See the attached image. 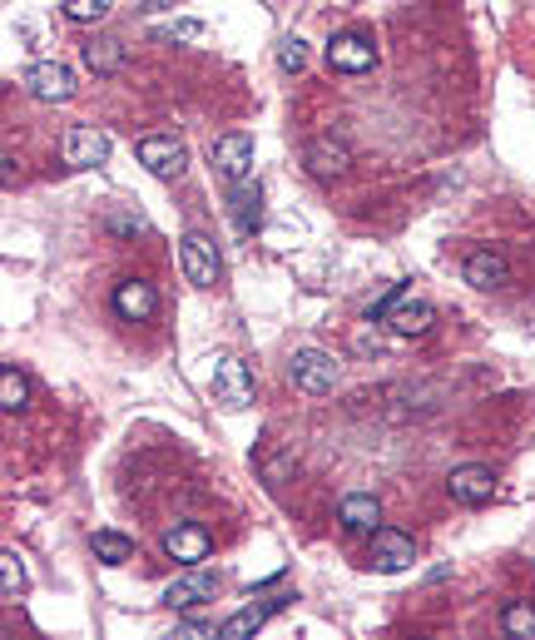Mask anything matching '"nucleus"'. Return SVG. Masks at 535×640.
Listing matches in <instances>:
<instances>
[{
    "label": "nucleus",
    "mask_w": 535,
    "mask_h": 640,
    "mask_svg": "<svg viewBox=\"0 0 535 640\" xmlns=\"http://www.w3.org/2000/svg\"><path fill=\"white\" fill-rule=\"evenodd\" d=\"M178 263H184V279L194 283V289H214V283L223 279V259H218V249H214L208 234H184V243H178Z\"/></svg>",
    "instance_id": "1"
},
{
    "label": "nucleus",
    "mask_w": 535,
    "mask_h": 640,
    "mask_svg": "<svg viewBox=\"0 0 535 640\" xmlns=\"http://www.w3.org/2000/svg\"><path fill=\"white\" fill-rule=\"evenodd\" d=\"M134 154L154 180H168V184L188 170V150H184V140H174V134H144Z\"/></svg>",
    "instance_id": "2"
},
{
    "label": "nucleus",
    "mask_w": 535,
    "mask_h": 640,
    "mask_svg": "<svg viewBox=\"0 0 535 640\" xmlns=\"http://www.w3.org/2000/svg\"><path fill=\"white\" fill-rule=\"evenodd\" d=\"M287 372H293V388L307 392V398H323V392H332V382H337V362L327 358V352H317V348L293 352Z\"/></svg>",
    "instance_id": "3"
},
{
    "label": "nucleus",
    "mask_w": 535,
    "mask_h": 640,
    "mask_svg": "<svg viewBox=\"0 0 535 640\" xmlns=\"http://www.w3.org/2000/svg\"><path fill=\"white\" fill-rule=\"evenodd\" d=\"M214 398L223 402L228 412H243L253 408V378H248V368L238 358H214Z\"/></svg>",
    "instance_id": "4"
},
{
    "label": "nucleus",
    "mask_w": 535,
    "mask_h": 640,
    "mask_svg": "<svg viewBox=\"0 0 535 640\" xmlns=\"http://www.w3.org/2000/svg\"><path fill=\"white\" fill-rule=\"evenodd\" d=\"M446 491H451V501H461V507H485V501L495 497V471L481 467V462L451 467V477H446Z\"/></svg>",
    "instance_id": "5"
},
{
    "label": "nucleus",
    "mask_w": 535,
    "mask_h": 640,
    "mask_svg": "<svg viewBox=\"0 0 535 640\" xmlns=\"http://www.w3.org/2000/svg\"><path fill=\"white\" fill-rule=\"evenodd\" d=\"M25 90L45 105H65L69 95H75V75H69L59 61H35L25 70Z\"/></svg>",
    "instance_id": "6"
},
{
    "label": "nucleus",
    "mask_w": 535,
    "mask_h": 640,
    "mask_svg": "<svg viewBox=\"0 0 535 640\" xmlns=\"http://www.w3.org/2000/svg\"><path fill=\"white\" fill-rule=\"evenodd\" d=\"M214 164H218V174H223L228 184H243L248 174H253V134L228 130L223 140L214 144Z\"/></svg>",
    "instance_id": "7"
},
{
    "label": "nucleus",
    "mask_w": 535,
    "mask_h": 640,
    "mask_svg": "<svg viewBox=\"0 0 535 640\" xmlns=\"http://www.w3.org/2000/svg\"><path fill=\"white\" fill-rule=\"evenodd\" d=\"M164 551L174 561H184V566H198V561H208V551H214V536H208V527H198V521H174V527L164 531Z\"/></svg>",
    "instance_id": "8"
},
{
    "label": "nucleus",
    "mask_w": 535,
    "mask_h": 640,
    "mask_svg": "<svg viewBox=\"0 0 535 640\" xmlns=\"http://www.w3.org/2000/svg\"><path fill=\"white\" fill-rule=\"evenodd\" d=\"M367 561H372L376 571H406L416 561V546L406 531L396 527H376L372 531V551H367Z\"/></svg>",
    "instance_id": "9"
},
{
    "label": "nucleus",
    "mask_w": 535,
    "mask_h": 640,
    "mask_svg": "<svg viewBox=\"0 0 535 640\" xmlns=\"http://www.w3.org/2000/svg\"><path fill=\"white\" fill-rule=\"evenodd\" d=\"M327 65L342 70V75H362V70L376 65V51L362 31H347V35H332V45H327Z\"/></svg>",
    "instance_id": "10"
},
{
    "label": "nucleus",
    "mask_w": 535,
    "mask_h": 640,
    "mask_svg": "<svg viewBox=\"0 0 535 640\" xmlns=\"http://www.w3.org/2000/svg\"><path fill=\"white\" fill-rule=\"evenodd\" d=\"M109 160V134H99L95 124H75V130L65 134V164H75V170H95V164Z\"/></svg>",
    "instance_id": "11"
},
{
    "label": "nucleus",
    "mask_w": 535,
    "mask_h": 640,
    "mask_svg": "<svg viewBox=\"0 0 535 640\" xmlns=\"http://www.w3.org/2000/svg\"><path fill=\"white\" fill-rule=\"evenodd\" d=\"M114 313L124 323H149L159 313V293H154V283H144V279H124L114 289Z\"/></svg>",
    "instance_id": "12"
},
{
    "label": "nucleus",
    "mask_w": 535,
    "mask_h": 640,
    "mask_svg": "<svg viewBox=\"0 0 535 640\" xmlns=\"http://www.w3.org/2000/svg\"><path fill=\"white\" fill-rule=\"evenodd\" d=\"M337 521H342V531H352V536H372L376 521H382V501H376L372 491H352V497H342V507H337Z\"/></svg>",
    "instance_id": "13"
},
{
    "label": "nucleus",
    "mask_w": 535,
    "mask_h": 640,
    "mask_svg": "<svg viewBox=\"0 0 535 640\" xmlns=\"http://www.w3.org/2000/svg\"><path fill=\"white\" fill-rule=\"evenodd\" d=\"M303 160H307V174H313V180H342L352 154H347L342 140H313Z\"/></svg>",
    "instance_id": "14"
},
{
    "label": "nucleus",
    "mask_w": 535,
    "mask_h": 640,
    "mask_svg": "<svg viewBox=\"0 0 535 640\" xmlns=\"http://www.w3.org/2000/svg\"><path fill=\"white\" fill-rule=\"evenodd\" d=\"M164 600H168L174 610H198V606H208V600H214V576H208V571H188V576L168 581Z\"/></svg>",
    "instance_id": "15"
},
{
    "label": "nucleus",
    "mask_w": 535,
    "mask_h": 640,
    "mask_svg": "<svg viewBox=\"0 0 535 640\" xmlns=\"http://www.w3.org/2000/svg\"><path fill=\"white\" fill-rule=\"evenodd\" d=\"M287 600H293V596H273V600H263V606H243V610H233V616H228L223 626H218V636H223V640H243V636H253V630H263V626H268V616H273V610H283Z\"/></svg>",
    "instance_id": "16"
},
{
    "label": "nucleus",
    "mask_w": 535,
    "mask_h": 640,
    "mask_svg": "<svg viewBox=\"0 0 535 640\" xmlns=\"http://www.w3.org/2000/svg\"><path fill=\"white\" fill-rule=\"evenodd\" d=\"M505 279H511V269H505V259L495 249H476L471 259H466V283H471V289H501Z\"/></svg>",
    "instance_id": "17"
},
{
    "label": "nucleus",
    "mask_w": 535,
    "mask_h": 640,
    "mask_svg": "<svg viewBox=\"0 0 535 640\" xmlns=\"http://www.w3.org/2000/svg\"><path fill=\"white\" fill-rule=\"evenodd\" d=\"M386 323H392V328L402 333V338H422V333H432L436 308H432V303H422V299H416V303H396Z\"/></svg>",
    "instance_id": "18"
},
{
    "label": "nucleus",
    "mask_w": 535,
    "mask_h": 640,
    "mask_svg": "<svg viewBox=\"0 0 535 640\" xmlns=\"http://www.w3.org/2000/svg\"><path fill=\"white\" fill-rule=\"evenodd\" d=\"M258 219H263V189L258 184H233V224L243 234H253L258 229Z\"/></svg>",
    "instance_id": "19"
},
{
    "label": "nucleus",
    "mask_w": 535,
    "mask_h": 640,
    "mask_svg": "<svg viewBox=\"0 0 535 640\" xmlns=\"http://www.w3.org/2000/svg\"><path fill=\"white\" fill-rule=\"evenodd\" d=\"M0 408H6V412H25L30 408V382H25V372H15V362L0 368Z\"/></svg>",
    "instance_id": "20"
},
{
    "label": "nucleus",
    "mask_w": 535,
    "mask_h": 640,
    "mask_svg": "<svg viewBox=\"0 0 535 640\" xmlns=\"http://www.w3.org/2000/svg\"><path fill=\"white\" fill-rule=\"evenodd\" d=\"M85 65H89L95 75L124 70V45H119V41H89V45H85Z\"/></svg>",
    "instance_id": "21"
},
{
    "label": "nucleus",
    "mask_w": 535,
    "mask_h": 640,
    "mask_svg": "<svg viewBox=\"0 0 535 640\" xmlns=\"http://www.w3.org/2000/svg\"><path fill=\"white\" fill-rule=\"evenodd\" d=\"M95 556L109 566H124V561H134V541L119 536V531H95Z\"/></svg>",
    "instance_id": "22"
},
{
    "label": "nucleus",
    "mask_w": 535,
    "mask_h": 640,
    "mask_svg": "<svg viewBox=\"0 0 535 640\" xmlns=\"http://www.w3.org/2000/svg\"><path fill=\"white\" fill-rule=\"evenodd\" d=\"M501 630H505V636H535V606H531V600H505Z\"/></svg>",
    "instance_id": "23"
},
{
    "label": "nucleus",
    "mask_w": 535,
    "mask_h": 640,
    "mask_svg": "<svg viewBox=\"0 0 535 640\" xmlns=\"http://www.w3.org/2000/svg\"><path fill=\"white\" fill-rule=\"evenodd\" d=\"M20 590H25V566H20V556L6 546V551H0V596L15 600Z\"/></svg>",
    "instance_id": "24"
},
{
    "label": "nucleus",
    "mask_w": 535,
    "mask_h": 640,
    "mask_svg": "<svg viewBox=\"0 0 535 640\" xmlns=\"http://www.w3.org/2000/svg\"><path fill=\"white\" fill-rule=\"evenodd\" d=\"M109 11H114V0H65V15L75 25H95V21H105Z\"/></svg>",
    "instance_id": "25"
},
{
    "label": "nucleus",
    "mask_w": 535,
    "mask_h": 640,
    "mask_svg": "<svg viewBox=\"0 0 535 640\" xmlns=\"http://www.w3.org/2000/svg\"><path fill=\"white\" fill-rule=\"evenodd\" d=\"M396 303H406V283H392V289H386V299L367 303V323H382V318H392V308H396Z\"/></svg>",
    "instance_id": "26"
},
{
    "label": "nucleus",
    "mask_w": 535,
    "mask_h": 640,
    "mask_svg": "<svg viewBox=\"0 0 535 640\" xmlns=\"http://www.w3.org/2000/svg\"><path fill=\"white\" fill-rule=\"evenodd\" d=\"M277 65H283L287 75H297L307 65V51H303V41H283L277 45Z\"/></svg>",
    "instance_id": "27"
},
{
    "label": "nucleus",
    "mask_w": 535,
    "mask_h": 640,
    "mask_svg": "<svg viewBox=\"0 0 535 640\" xmlns=\"http://www.w3.org/2000/svg\"><path fill=\"white\" fill-rule=\"evenodd\" d=\"M168 35H174V41H198L204 25H198V21H174V31H168Z\"/></svg>",
    "instance_id": "28"
},
{
    "label": "nucleus",
    "mask_w": 535,
    "mask_h": 640,
    "mask_svg": "<svg viewBox=\"0 0 535 640\" xmlns=\"http://www.w3.org/2000/svg\"><path fill=\"white\" fill-rule=\"evenodd\" d=\"M144 6H154V11H159V6H174V0H144Z\"/></svg>",
    "instance_id": "29"
}]
</instances>
